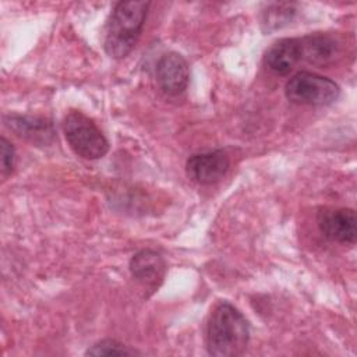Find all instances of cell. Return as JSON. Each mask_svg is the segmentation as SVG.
<instances>
[{"mask_svg":"<svg viewBox=\"0 0 357 357\" xmlns=\"http://www.w3.org/2000/svg\"><path fill=\"white\" fill-rule=\"evenodd\" d=\"M250 339L245 317L230 303L220 301L206 325V349L215 357H236L244 353Z\"/></svg>","mask_w":357,"mask_h":357,"instance_id":"1","label":"cell"},{"mask_svg":"<svg viewBox=\"0 0 357 357\" xmlns=\"http://www.w3.org/2000/svg\"><path fill=\"white\" fill-rule=\"evenodd\" d=\"M149 1H119L105 31V52L112 59L126 57L135 46L149 8Z\"/></svg>","mask_w":357,"mask_h":357,"instance_id":"2","label":"cell"},{"mask_svg":"<svg viewBox=\"0 0 357 357\" xmlns=\"http://www.w3.org/2000/svg\"><path fill=\"white\" fill-rule=\"evenodd\" d=\"M63 131L71 149L85 159H99L109 151V142L98 126L78 110L64 117Z\"/></svg>","mask_w":357,"mask_h":357,"instance_id":"3","label":"cell"},{"mask_svg":"<svg viewBox=\"0 0 357 357\" xmlns=\"http://www.w3.org/2000/svg\"><path fill=\"white\" fill-rule=\"evenodd\" d=\"M284 93L290 102L297 105L328 106L339 98L340 88L328 77L300 71L287 81Z\"/></svg>","mask_w":357,"mask_h":357,"instance_id":"4","label":"cell"},{"mask_svg":"<svg viewBox=\"0 0 357 357\" xmlns=\"http://www.w3.org/2000/svg\"><path fill=\"white\" fill-rule=\"evenodd\" d=\"M230 160L222 149L194 153L188 158L185 170L187 176L202 185L218 183L227 173Z\"/></svg>","mask_w":357,"mask_h":357,"instance_id":"5","label":"cell"},{"mask_svg":"<svg viewBox=\"0 0 357 357\" xmlns=\"http://www.w3.org/2000/svg\"><path fill=\"white\" fill-rule=\"evenodd\" d=\"M318 227L332 241L353 244L357 236L356 212L350 208L322 209L318 213Z\"/></svg>","mask_w":357,"mask_h":357,"instance_id":"6","label":"cell"},{"mask_svg":"<svg viewBox=\"0 0 357 357\" xmlns=\"http://www.w3.org/2000/svg\"><path fill=\"white\" fill-rule=\"evenodd\" d=\"M190 79L187 60L176 52L163 54L156 64V81L163 92L178 95L184 92Z\"/></svg>","mask_w":357,"mask_h":357,"instance_id":"7","label":"cell"},{"mask_svg":"<svg viewBox=\"0 0 357 357\" xmlns=\"http://www.w3.org/2000/svg\"><path fill=\"white\" fill-rule=\"evenodd\" d=\"M130 272L144 287L155 290L165 278L166 262L159 252L148 248L141 250L132 255L130 261Z\"/></svg>","mask_w":357,"mask_h":357,"instance_id":"8","label":"cell"},{"mask_svg":"<svg viewBox=\"0 0 357 357\" xmlns=\"http://www.w3.org/2000/svg\"><path fill=\"white\" fill-rule=\"evenodd\" d=\"M265 66L278 75L289 74L301 60L300 39L284 38L275 42L265 53Z\"/></svg>","mask_w":357,"mask_h":357,"instance_id":"9","label":"cell"},{"mask_svg":"<svg viewBox=\"0 0 357 357\" xmlns=\"http://www.w3.org/2000/svg\"><path fill=\"white\" fill-rule=\"evenodd\" d=\"M301 45V59H305L314 64H329L340 53L339 42L326 33L308 35L300 39Z\"/></svg>","mask_w":357,"mask_h":357,"instance_id":"10","label":"cell"},{"mask_svg":"<svg viewBox=\"0 0 357 357\" xmlns=\"http://www.w3.org/2000/svg\"><path fill=\"white\" fill-rule=\"evenodd\" d=\"M6 124L18 137H22L33 144H49L54 137L53 126L49 120L29 116H8Z\"/></svg>","mask_w":357,"mask_h":357,"instance_id":"11","label":"cell"},{"mask_svg":"<svg viewBox=\"0 0 357 357\" xmlns=\"http://www.w3.org/2000/svg\"><path fill=\"white\" fill-rule=\"evenodd\" d=\"M294 15L291 4H275L269 7L262 15V28L269 32L286 25Z\"/></svg>","mask_w":357,"mask_h":357,"instance_id":"12","label":"cell"},{"mask_svg":"<svg viewBox=\"0 0 357 357\" xmlns=\"http://www.w3.org/2000/svg\"><path fill=\"white\" fill-rule=\"evenodd\" d=\"M137 353L138 351H135L134 349H130L128 346L112 339L100 340L86 351L88 356H130Z\"/></svg>","mask_w":357,"mask_h":357,"instance_id":"13","label":"cell"},{"mask_svg":"<svg viewBox=\"0 0 357 357\" xmlns=\"http://www.w3.org/2000/svg\"><path fill=\"white\" fill-rule=\"evenodd\" d=\"M0 148H1V170L3 174H8L11 173L13 167H14V156H15V151L13 144L6 139L4 137H1L0 139Z\"/></svg>","mask_w":357,"mask_h":357,"instance_id":"14","label":"cell"}]
</instances>
